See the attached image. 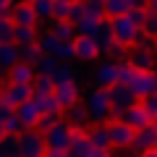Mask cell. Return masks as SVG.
<instances>
[{"label":"cell","instance_id":"d6a6232c","mask_svg":"<svg viewBox=\"0 0 157 157\" xmlns=\"http://www.w3.org/2000/svg\"><path fill=\"white\" fill-rule=\"evenodd\" d=\"M39 47H42V52H47V55H55L58 47H60V39H58L55 34L47 32L45 37H39Z\"/></svg>","mask_w":157,"mask_h":157},{"label":"cell","instance_id":"ffe728a7","mask_svg":"<svg viewBox=\"0 0 157 157\" xmlns=\"http://www.w3.org/2000/svg\"><path fill=\"white\" fill-rule=\"evenodd\" d=\"M136 8V0H105V18L128 16Z\"/></svg>","mask_w":157,"mask_h":157},{"label":"cell","instance_id":"816d5d0a","mask_svg":"<svg viewBox=\"0 0 157 157\" xmlns=\"http://www.w3.org/2000/svg\"><path fill=\"white\" fill-rule=\"evenodd\" d=\"M155 71H157V60H155Z\"/></svg>","mask_w":157,"mask_h":157},{"label":"cell","instance_id":"11a10c76","mask_svg":"<svg viewBox=\"0 0 157 157\" xmlns=\"http://www.w3.org/2000/svg\"><path fill=\"white\" fill-rule=\"evenodd\" d=\"M42 157H45V155H42Z\"/></svg>","mask_w":157,"mask_h":157},{"label":"cell","instance_id":"d590c367","mask_svg":"<svg viewBox=\"0 0 157 157\" xmlns=\"http://www.w3.org/2000/svg\"><path fill=\"white\" fill-rule=\"evenodd\" d=\"M55 58L58 60H76V50H73V42H60V47H58V52H55Z\"/></svg>","mask_w":157,"mask_h":157},{"label":"cell","instance_id":"ee69618b","mask_svg":"<svg viewBox=\"0 0 157 157\" xmlns=\"http://www.w3.org/2000/svg\"><path fill=\"white\" fill-rule=\"evenodd\" d=\"M147 11H157V0H149L147 3Z\"/></svg>","mask_w":157,"mask_h":157},{"label":"cell","instance_id":"b9f144b4","mask_svg":"<svg viewBox=\"0 0 157 157\" xmlns=\"http://www.w3.org/2000/svg\"><path fill=\"white\" fill-rule=\"evenodd\" d=\"M84 6H92V8H102L105 11V0H81Z\"/></svg>","mask_w":157,"mask_h":157},{"label":"cell","instance_id":"db71d44e","mask_svg":"<svg viewBox=\"0 0 157 157\" xmlns=\"http://www.w3.org/2000/svg\"><path fill=\"white\" fill-rule=\"evenodd\" d=\"M0 157H3V152H0Z\"/></svg>","mask_w":157,"mask_h":157},{"label":"cell","instance_id":"ac0fdd59","mask_svg":"<svg viewBox=\"0 0 157 157\" xmlns=\"http://www.w3.org/2000/svg\"><path fill=\"white\" fill-rule=\"evenodd\" d=\"M121 118H123L126 123H131L134 128H144V126H152V115H149V113L144 110L141 100L136 102V105H131V107H128V110H126V113H123Z\"/></svg>","mask_w":157,"mask_h":157},{"label":"cell","instance_id":"44dd1931","mask_svg":"<svg viewBox=\"0 0 157 157\" xmlns=\"http://www.w3.org/2000/svg\"><path fill=\"white\" fill-rule=\"evenodd\" d=\"M50 34H55L60 42H73L76 39V26H73V21H52L50 24Z\"/></svg>","mask_w":157,"mask_h":157},{"label":"cell","instance_id":"7bdbcfd3","mask_svg":"<svg viewBox=\"0 0 157 157\" xmlns=\"http://www.w3.org/2000/svg\"><path fill=\"white\" fill-rule=\"evenodd\" d=\"M6 136H8V134H6V123H3V118H0V141L6 139Z\"/></svg>","mask_w":157,"mask_h":157},{"label":"cell","instance_id":"83f0119b","mask_svg":"<svg viewBox=\"0 0 157 157\" xmlns=\"http://www.w3.org/2000/svg\"><path fill=\"white\" fill-rule=\"evenodd\" d=\"M55 92V81L52 76H37L34 78V97H47Z\"/></svg>","mask_w":157,"mask_h":157},{"label":"cell","instance_id":"7dc6e473","mask_svg":"<svg viewBox=\"0 0 157 157\" xmlns=\"http://www.w3.org/2000/svg\"><path fill=\"white\" fill-rule=\"evenodd\" d=\"M141 157H157V149H149V152H144Z\"/></svg>","mask_w":157,"mask_h":157},{"label":"cell","instance_id":"30bf717a","mask_svg":"<svg viewBox=\"0 0 157 157\" xmlns=\"http://www.w3.org/2000/svg\"><path fill=\"white\" fill-rule=\"evenodd\" d=\"M118 81H121V76H118V60H102L100 66L94 68V84L97 86L110 89Z\"/></svg>","mask_w":157,"mask_h":157},{"label":"cell","instance_id":"6da1fadb","mask_svg":"<svg viewBox=\"0 0 157 157\" xmlns=\"http://www.w3.org/2000/svg\"><path fill=\"white\" fill-rule=\"evenodd\" d=\"M110 26H113V39H115L121 47H126V50H131V47H136V42H139L141 32L144 29L139 26V24L128 16H118V18H110Z\"/></svg>","mask_w":157,"mask_h":157},{"label":"cell","instance_id":"ab89813d","mask_svg":"<svg viewBox=\"0 0 157 157\" xmlns=\"http://www.w3.org/2000/svg\"><path fill=\"white\" fill-rule=\"evenodd\" d=\"M86 157H113V152L110 149H97V147H92Z\"/></svg>","mask_w":157,"mask_h":157},{"label":"cell","instance_id":"3957f363","mask_svg":"<svg viewBox=\"0 0 157 157\" xmlns=\"http://www.w3.org/2000/svg\"><path fill=\"white\" fill-rule=\"evenodd\" d=\"M18 152L24 157H42L47 152L45 134L37 128H26L24 134H18Z\"/></svg>","mask_w":157,"mask_h":157},{"label":"cell","instance_id":"5b68a950","mask_svg":"<svg viewBox=\"0 0 157 157\" xmlns=\"http://www.w3.org/2000/svg\"><path fill=\"white\" fill-rule=\"evenodd\" d=\"M110 100H113V118H121L131 105L139 102V97L134 94V89H131L128 84L118 81L115 86H110Z\"/></svg>","mask_w":157,"mask_h":157},{"label":"cell","instance_id":"7402d4cb","mask_svg":"<svg viewBox=\"0 0 157 157\" xmlns=\"http://www.w3.org/2000/svg\"><path fill=\"white\" fill-rule=\"evenodd\" d=\"M92 37H94V42L102 47V52H107V50H110V45L115 42V39H113V26H110V18H102V24L97 26V32L92 34Z\"/></svg>","mask_w":157,"mask_h":157},{"label":"cell","instance_id":"277c9868","mask_svg":"<svg viewBox=\"0 0 157 157\" xmlns=\"http://www.w3.org/2000/svg\"><path fill=\"white\" fill-rule=\"evenodd\" d=\"M107 131H110V139H113V149H131L136 136V128L131 123H126L123 118H115L107 123Z\"/></svg>","mask_w":157,"mask_h":157},{"label":"cell","instance_id":"d4e9b609","mask_svg":"<svg viewBox=\"0 0 157 157\" xmlns=\"http://www.w3.org/2000/svg\"><path fill=\"white\" fill-rule=\"evenodd\" d=\"M66 113H68V123L71 126H84V128H89L92 118H89V113H86V105H76V107H71V110H66Z\"/></svg>","mask_w":157,"mask_h":157},{"label":"cell","instance_id":"52a82bcc","mask_svg":"<svg viewBox=\"0 0 157 157\" xmlns=\"http://www.w3.org/2000/svg\"><path fill=\"white\" fill-rule=\"evenodd\" d=\"M73 141V126L68 121H60L58 126H52L50 131H45V144L47 149H68Z\"/></svg>","mask_w":157,"mask_h":157},{"label":"cell","instance_id":"836d02e7","mask_svg":"<svg viewBox=\"0 0 157 157\" xmlns=\"http://www.w3.org/2000/svg\"><path fill=\"white\" fill-rule=\"evenodd\" d=\"M34 100H37V105H39V110H42V115H45V113H60V105H58L55 94H47V97H34Z\"/></svg>","mask_w":157,"mask_h":157},{"label":"cell","instance_id":"9c48e42d","mask_svg":"<svg viewBox=\"0 0 157 157\" xmlns=\"http://www.w3.org/2000/svg\"><path fill=\"white\" fill-rule=\"evenodd\" d=\"M52 94H55V100H58V105H60V110H71V107L78 105L81 89H78L76 78H73V81H66V84H58Z\"/></svg>","mask_w":157,"mask_h":157},{"label":"cell","instance_id":"74e56055","mask_svg":"<svg viewBox=\"0 0 157 157\" xmlns=\"http://www.w3.org/2000/svg\"><path fill=\"white\" fill-rule=\"evenodd\" d=\"M144 32L155 37L157 34V11H147V21H144Z\"/></svg>","mask_w":157,"mask_h":157},{"label":"cell","instance_id":"7c38bea8","mask_svg":"<svg viewBox=\"0 0 157 157\" xmlns=\"http://www.w3.org/2000/svg\"><path fill=\"white\" fill-rule=\"evenodd\" d=\"M11 18H13L16 26H37V21H39L29 0H18L16 6L11 8Z\"/></svg>","mask_w":157,"mask_h":157},{"label":"cell","instance_id":"5bb4252c","mask_svg":"<svg viewBox=\"0 0 157 157\" xmlns=\"http://www.w3.org/2000/svg\"><path fill=\"white\" fill-rule=\"evenodd\" d=\"M16 115L21 118V123L26 126V128H37V123H39V118H42V110H39V105H37V100H26L24 105H18L16 107Z\"/></svg>","mask_w":157,"mask_h":157},{"label":"cell","instance_id":"8992f818","mask_svg":"<svg viewBox=\"0 0 157 157\" xmlns=\"http://www.w3.org/2000/svg\"><path fill=\"white\" fill-rule=\"evenodd\" d=\"M32 97H34V84H13V81H6V84L0 86V100L8 102L11 107L24 105Z\"/></svg>","mask_w":157,"mask_h":157},{"label":"cell","instance_id":"e575fe53","mask_svg":"<svg viewBox=\"0 0 157 157\" xmlns=\"http://www.w3.org/2000/svg\"><path fill=\"white\" fill-rule=\"evenodd\" d=\"M60 121H63L60 113H45V115L39 118V123H37V131H42V134H45V131H50L52 126H58Z\"/></svg>","mask_w":157,"mask_h":157},{"label":"cell","instance_id":"cb8c5ba5","mask_svg":"<svg viewBox=\"0 0 157 157\" xmlns=\"http://www.w3.org/2000/svg\"><path fill=\"white\" fill-rule=\"evenodd\" d=\"M102 18H105V16H81L76 24H73V26H76L78 34H86V37H92V34L97 32V26L102 24Z\"/></svg>","mask_w":157,"mask_h":157},{"label":"cell","instance_id":"e0dca14e","mask_svg":"<svg viewBox=\"0 0 157 157\" xmlns=\"http://www.w3.org/2000/svg\"><path fill=\"white\" fill-rule=\"evenodd\" d=\"M89 149H92V141H89V136H86V128L84 126H73V141H71V147H68L71 157H86Z\"/></svg>","mask_w":157,"mask_h":157},{"label":"cell","instance_id":"f35d334b","mask_svg":"<svg viewBox=\"0 0 157 157\" xmlns=\"http://www.w3.org/2000/svg\"><path fill=\"white\" fill-rule=\"evenodd\" d=\"M18 0H0V16H11V8L16 6Z\"/></svg>","mask_w":157,"mask_h":157},{"label":"cell","instance_id":"f6af8a7d","mask_svg":"<svg viewBox=\"0 0 157 157\" xmlns=\"http://www.w3.org/2000/svg\"><path fill=\"white\" fill-rule=\"evenodd\" d=\"M121 157H141V155H139V152H134V149H131V152H126V155H121Z\"/></svg>","mask_w":157,"mask_h":157},{"label":"cell","instance_id":"bcb514c9","mask_svg":"<svg viewBox=\"0 0 157 157\" xmlns=\"http://www.w3.org/2000/svg\"><path fill=\"white\" fill-rule=\"evenodd\" d=\"M3 157H24V155H21V152H6Z\"/></svg>","mask_w":157,"mask_h":157},{"label":"cell","instance_id":"f907efd6","mask_svg":"<svg viewBox=\"0 0 157 157\" xmlns=\"http://www.w3.org/2000/svg\"><path fill=\"white\" fill-rule=\"evenodd\" d=\"M66 3H78V0H66Z\"/></svg>","mask_w":157,"mask_h":157},{"label":"cell","instance_id":"4dcf8cb0","mask_svg":"<svg viewBox=\"0 0 157 157\" xmlns=\"http://www.w3.org/2000/svg\"><path fill=\"white\" fill-rule=\"evenodd\" d=\"M3 123H6V134H8V136H18V134L26 131V126L21 123V118L16 115V110H13L8 118H3Z\"/></svg>","mask_w":157,"mask_h":157},{"label":"cell","instance_id":"8fae6325","mask_svg":"<svg viewBox=\"0 0 157 157\" xmlns=\"http://www.w3.org/2000/svg\"><path fill=\"white\" fill-rule=\"evenodd\" d=\"M131 149L144 155L149 149H157V128L155 126H144V128H136V136H134V144Z\"/></svg>","mask_w":157,"mask_h":157},{"label":"cell","instance_id":"d6986e66","mask_svg":"<svg viewBox=\"0 0 157 157\" xmlns=\"http://www.w3.org/2000/svg\"><path fill=\"white\" fill-rule=\"evenodd\" d=\"M18 60H21V45H16V42L0 45V73H8Z\"/></svg>","mask_w":157,"mask_h":157},{"label":"cell","instance_id":"603a6c76","mask_svg":"<svg viewBox=\"0 0 157 157\" xmlns=\"http://www.w3.org/2000/svg\"><path fill=\"white\" fill-rule=\"evenodd\" d=\"M34 68H37V76H55V71L60 68V60H58L55 55H42L37 63H34Z\"/></svg>","mask_w":157,"mask_h":157},{"label":"cell","instance_id":"4316f807","mask_svg":"<svg viewBox=\"0 0 157 157\" xmlns=\"http://www.w3.org/2000/svg\"><path fill=\"white\" fill-rule=\"evenodd\" d=\"M39 42V34L37 26H16V45H37Z\"/></svg>","mask_w":157,"mask_h":157},{"label":"cell","instance_id":"f5cc1de1","mask_svg":"<svg viewBox=\"0 0 157 157\" xmlns=\"http://www.w3.org/2000/svg\"><path fill=\"white\" fill-rule=\"evenodd\" d=\"M113 157H121V155H113Z\"/></svg>","mask_w":157,"mask_h":157},{"label":"cell","instance_id":"f546056e","mask_svg":"<svg viewBox=\"0 0 157 157\" xmlns=\"http://www.w3.org/2000/svg\"><path fill=\"white\" fill-rule=\"evenodd\" d=\"M34 8V13H37L39 21H47V18H52V6H55V0H29Z\"/></svg>","mask_w":157,"mask_h":157},{"label":"cell","instance_id":"9a60e30c","mask_svg":"<svg viewBox=\"0 0 157 157\" xmlns=\"http://www.w3.org/2000/svg\"><path fill=\"white\" fill-rule=\"evenodd\" d=\"M34 78H37V68L24 60H18L8 71V81H13V84H34Z\"/></svg>","mask_w":157,"mask_h":157},{"label":"cell","instance_id":"484cf974","mask_svg":"<svg viewBox=\"0 0 157 157\" xmlns=\"http://www.w3.org/2000/svg\"><path fill=\"white\" fill-rule=\"evenodd\" d=\"M16 42V24L11 16H0V45Z\"/></svg>","mask_w":157,"mask_h":157},{"label":"cell","instance_id":"681fc988","mask_svg":"<svg viewBox=\"0 0 157 157\" xmlns=\"http://www.w3.org/2000/svg\"><path fill=\"white\" fill-rule=\"evenodd\" d=\"M152 126H155V128H157V118H155V121H152Z\"/></svg>","mask_w":157,"mask_h":157},{"label":"cell","instance_id":"ba28073f","mask_svg":"<svg viewBox=\"0 0 157 157\" xmlns=\"http://www.w3.org/2000/svg\"><path fill=\"white\" fill-rule=\"evenodd\" d=\"M73 50H76V60H81V63H94L102 55V47L94 42V37H86V34H76Z\"/></svg>","mask_w":157,"mask_h":157},{"label":"cell","instance_id":"7a4b0ae2","mask_svg":"<svg viewBox=\"0 0 157 157\" xmlns=\"http://www.w3.org/2000/svg\"><path fill=\"white\" fill-rule=\"evenodd\" d=\"M86 113H89L92 123H105L107 118H113V100H110V89L97 86L86 94Z\"/></svg>","mask_w":157,"mask_h":157},{"label":"cell","instance_id":"4fadbf2b","mask_svg":"<svg viewBox=\"0 0 157 157\" xmlns=\"http://www.w3.org/2000/svg\"><path fill=\"white\" fill-rule=\"evenodd\" d=\"M126 60H128L134 68H139V71H155L157 52L155 50H147V47H131V52H128Z\"/></svg>","mask_w":157,"mask_h":157},{"label":"cell","instance_id":"c3c4849f","mask_svg":"<svg viewBox=\"0 0 157 157\" xmlns=\"http://www.w3.org/2000/svg\"><path fill=\"white\" fill-rule=\"evenodd\" d=\"M155 52H157V34H155Z\"/></svg>","mask_w":157,"mask_h":157},{"label":"cell","instance_id":"2e32d148","mask_svg":"<svg viewBox=\"0 0 157 157\" xmlns=\"http://www.w3.org/2000/svg\"><path fill=\"white\" fill-rule=\"evenodd\" d=\"M86 136H89L92 147H97V149H113V139H110V131H107V123H92L86 128Z\"/></svg>","mask_w":157,"mask_h":157},{"label":"cell","instance_id":"f1b7e54d","mask_svg":"<svg viewBox=\"0 0 157 157\" xmlns=\"http://www.w3.org/2000/svg\"><path fill=\"white\" fill-rule=\"evenodd\" d=\"M71 16H73V3L55 0V6H52V21H71Z\"/></svg>","mask_w":157,"mask_h":157},{"label":"cell","instance_id":"60d3db41","mask_svg":"<svg viewBox=\"0 0 157 157\" xmlns=\"http://www.w3.org/2000/svg\"><path fill=\"white\" fill-rule=\"evenodd\" d=\"M45 157H71V152L68 149H47Z\"/></svg>","mask_w":157,"mask_h":157},{"label":"cell","instance_id":"1f68e13d","mask_svg":"<svg viewBox=\"0 0 157 157\" xmlns=\"http://www.w3.org/2000/svg\"><path fill=\"white\" fill-rule=\"evenodd\" d=\"M42 55H45V52H42V47H39V42H37V45H24L21 47V60L24 63H32V66H34Z\"/></svg>","mask_w":157,"mask_h":157},{"label":"cell","instance_id":"8d00e7d4","mask_svg":"<svg viewBox=\"0 0 157 157\" xmlns=\"http://www.w3.org/2000/svg\"><path fill=\"white\" fill-rule=\"evenodd\" d=\"M141 105H144V110L152 115V121L157 118V92H152V94H147L144 100H141Z\"/></svg>","mask_w":157,"mask_h":157}]
</instances>
